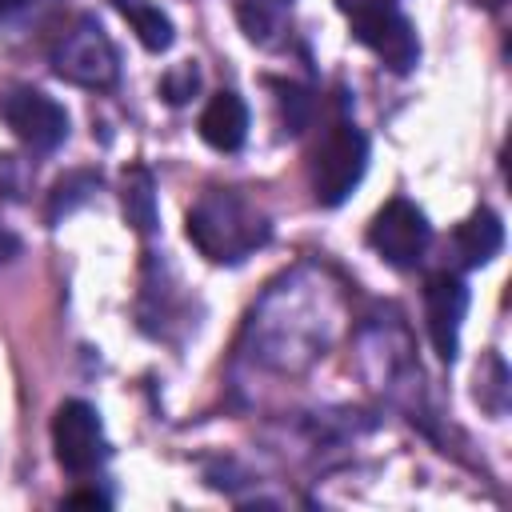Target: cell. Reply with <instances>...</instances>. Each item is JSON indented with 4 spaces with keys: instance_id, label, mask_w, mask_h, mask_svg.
<instances>
[{
    "instance_id": "10",
    "label": "cell",
    "mask_w": 512,
    "mask_h": 512,
    "mask_svg": "<svg viewBox=\"0 0 512 512\" xmlns=\"http://www.w3.org/2000/svg\"><path fill=\"white\" fill-rule=\"evenodd\" d=\"M504 244V224L492 208H476L456 232H452V252L460 268H480L488 264Z\"/></svg>"
},
{
    "instance_id": "2",
    "label": "cell",
    "mask_w": 512,
    "mask_h": 512,
    "mask_svg": "<svg viewBox=\"0 0 512 512\" xmlns=\"http://www.w3.org/2000/svg\"><path fill=\"white\" fill-rule=\"evenodd\" d=\"M368 168V136L352 120H336L324 128L316 152H312V196L324 208H336L352 196V188L364 180Z\"/></svg>"
},
{
    "instance_id": "11",
    "label": "cell",
    "mask_w": 512,
    "mask_h": 512,
    "mask_svg": "<svg viewBox=\"0 0 512 512\" xmlns=\"http://www.w3.org/2000/svg\"><path fill=\"white\" fill-rule=\"evenodd\" d=\"M112 4H116V12L132 24L136 40H140L148 52H164V48H172V40H176L172 20H168L152 0H112Z\"/></svg>"
},
{
    "instance_id": "9",
    "label": "cell",
    "mask_w": 512,
    "mask_h": 512,
    "mask_svg": "<svg viewBox=\"0 0 512 512\" xmlns=\"http://www.w3.org/2000/svg\"><path fill=\"white\" fill-rule=\"evenodd\" d=\"M200 140L216 152H236L248 140V104L236 92H216L200 112Z\"/></svg>"
},
{
    "instance_id": "12",
    "label": "cell",
    "mask_w": 512,
    "mask_h": 512,
    "mask_svg": "<svg viewBox=\"0 0 512 512\" xmlns=\"http://www.w3.org/2000/svg\"><path fill=\"white\" fill-rule=\"evenodd\" d=\"M124 216L136 232L156 228V192H152V176L144 168H132L124 176Z\"/></svg>"
},
{
    "instance_id": "15",
    "label": "cell",
    "mask_w": 512,
    "mask_h": 512,
    "mask_svg": "<svg viewBox=\"0 0 512 512\" xmlns=\"http://www.w3.org/2000/svg\"><path fill=\"white\" fill-rule=\"evenodd\" d=\"M336 8L356 20V16H372V12H384V8H400V0H336Z\"/></svg>"
},
{
    "instance_id": "16",
    "label": "cell",
    "mask_w": 512,
    "mask_h": 512,
    "mask_svg": "<svg viewBox=\"0 0 512 512\" xmlns=\"http://www.w3.org/2000/svg\"><path fill=\"white\" fill-rule=\"evenodd\" d=\"M16 252H20V240H16V236H12V232L0 224V264H8Z\"/></svg>"
},
{
    "instance_id": "13",
    "label": "cell",
    "mask_w": 512,
    "mask_h": 512,
    "mask_svg": "<svg viewBox=\"0 0 512 512\" xmlns=\"http://www.w3.org/2000/svg\"><path fill=\"white\" fill-rule=\"evenodd\" d=\"M240 24H244V32H248V40H260V44H268L272 40V32L280 28V20H284V12H288V0H240Z\"/></svg>"
},
{
    "instance_id": "17",
    "label": "cell",
    "mask_w": 512,
    "mask_h": 512,
    "mask_svg": "<svg viewBox=\"0 0 512 512\" xmlns=\"http://www.w3.org/2000/svg\"><path fill=\"white\" fill-rule=\"evenodd\" d=\"M68 504H88V508H104L108 500H104L100 492H72V496H68Z\"/></svg>"
},
{
    "instance_id": "5",
    "label": "cell",
    "mask_w": 512,
    "mask_h": 512,
    "mask_svg": "<svg viewBox=\"0 0 512 512\" xmlns=\"http://www.w3.org/2000/svg\"><path fill=\"white\" fill-rule=\"evenodd\" d=\"M52 448H56V460L64 472H72V476L96 472L108 456L100 412L88 400H64L52 416Z\"/></svg>"
},
{
    "instance_id": "7",
    "label": "cell",
    "mask_w": 512,
    "mask_h": 512,
    "mask_svg": "<svg viewBox=\"0 0 512 512\" xmlns=\"http://www.w3.org/2000/svg\"><path fill=\"white\" fill-rule=\"evenodd\" d=\"M352 24V36L376 52L384 60V68L392 72H412L416 60H420V40H416V28L408 24V16L400 8H384V12H372V16H356L348 20Z\"/></svg>"
},
{
    "instance_id": "18",
    "label": "cell",
    "mask_w": 512,
    "mask_h": 512,
    "mask_svg": "<svg viewBox=\"0 0 512 512\" xmlns=\"http://www.w3.org/2000/svg\"><path fill=\"white\" fill-rule=\"evenodd\" d=\"M24 8H28V0H0V20H12Z\"/></svg>"
},
{
    "instance_id": "1",
    "label": "cell",
    "mask_w": 512,
    "mask_h": 512,
    "mask_svg": "<svg viewBox=\"0 0 512 512\" xmlns=\"http://www.w3.org/2000/svg\"><path fill=\"white\" fill-rule=\"evenodd\" d=\"M188 236L216 264H236L268 240V220L236 192H208L188 212Z\"/></svg>"
},
{
    "instance_id": "8",
    "label": "cell",
    "mask_w": 512,
    "mask_h": 512,
    "mask_svg": "<svg viewBox=\"0 0 512 512\" xmlns=\"http://www.w3.org/2000/svg\"><path fill=\"white\" fill-rule=\"evenodd\" d=\"M468 312V284L452 272H436L424 284V316H428V336L440 360H456L460 348V324Z\"/></svg>"
},
{
    "instance_id": "6",
    "label": "cell",
    "mask_w": 512,
    "mask_h": 512,
    "mask_svg": "<svg viewBox=\"0 0 512 512\" xmlns=\"http://www.w3.org/2000/svg\"><path fill=\"white\" fill-rule=\"evenodd\" d=\"M0 120L32 152H52L68 140V112L40 88H8L0 96Z\"/></svg>"
},
{
    "instance_id": "4",
    "label": "cell",
    "mask_w": 512,
    "mask_h": 512,
    "mask_svg": "<svg viewBox=\"0 0 512 512\" xmlns=\"http://www.w3.org/2000/svg\"><path fill=\"white\" fill-rule=\"evenodd\" d=\"M428 240H432L428 216H424L412 200H404V196L388 200V204L372 216V224H368V244H372V252H376L384 264H392V268H416V264L424 260V252H428Z\"/></svg>"
},
{
    "instance_id": "3",
    "label": "cell",
    "mask_w": 512,
    "mask_h": 512,
    "mask_svg": "<svg viewBox=\"0 0 512 512\" xmlns=\"http://www.w3.org/2000/svg\"><path fill=\"white\" fill-rule=\"evenodd\" d=\"M52 68L68 84L108 88L116 80V48L92 16H80L68 32H60V40L52 48Z\"/></svg>"
},
{
    "instance_id": "14",
    "label": "cell",
    "mask_w": 512,
    "mask_h": 512,
    "mask_svg": "<svg viewBox=\"0 0 512 512\" xmlns=\"http://www.w3.org/2000/svg\"><path fill=\"white\" fill-rule=\"evenodd\" d=\"M196 84H200L196 68H192V64H184V68H176V72L164 80V96H168L172 104H184V100L196 92Z\"/></svg>"
}]
</instances>
